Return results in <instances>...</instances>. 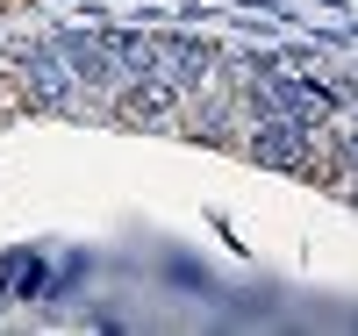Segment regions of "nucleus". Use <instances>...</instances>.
I'll return each instance as SVG.
<instances>
[{
	"label": "nucleus",
	"mask_w": 358,
	"mask_h": 336,
	"mask_svg": "<svg viewBox=\"0 0 358 336\" xmlns=\"http://www.w3.org/2000/svg\"><path fill=\"white\" fill-rule=\"evenodd\" d=\"M8 108H22V86H15L8 72H0V115H8Z\"/></svg>",
	"instance_id": "f257e3e1"
}]
</instances>
